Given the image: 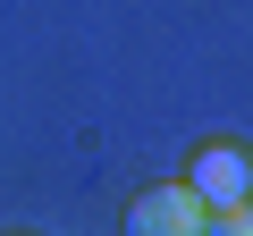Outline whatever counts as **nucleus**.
Returning a JSON list of instances; mask_svg holds the SVG:
<instances>
[{
	"instance_id": "f257e3e1",
	"label": "nucleus",
	"mask_w": 253,
	"mask_h": 236,
	"mask_svg": "<svg viewBox=\"0 0 253 236\" xmlns=\"http://www.w3.org/2000/svg\"><path fill=\"white\" fill-rule=\"evenodd\" d=\"M126 236H211V211L194 186H144L126 202Z\"/></svg>"
},
{
	"instance_id": "f03ea898",
	"label": "nucleus",
	"mask_w": 253,
	"mask_h": 236,
	"mask_svg": "<svg viewBox=\"0 0 253 236\" xmlns=\"http://www.w3.org/2000/svg\"><path fill=\"white\" fill-rule=\"evenodd\" d=\"M186 186L203 194V211H236V202H253V160H245L236 144H203Z\"/></svg>"
},
{
	"instance_id": "7ed1b4c3",
	"label": "nucleus",
	"mask_w": 253,
	"mask_h": 236,
	"mask_svg": "<svg viewBox=\"0 0 253 236\" xmlns=\"http://www.w3.org/2000/svg\"><path fill=\"white\" fill-rule=\"evenodd\" d=\"M211 236H253V202H236V211H211Z\"/></svg>"
}]
</instances>
